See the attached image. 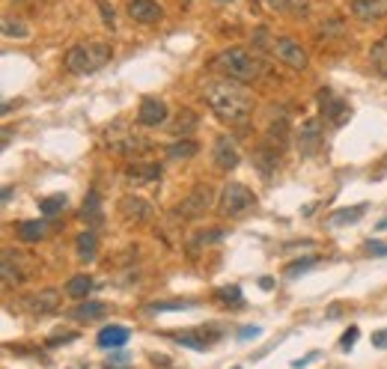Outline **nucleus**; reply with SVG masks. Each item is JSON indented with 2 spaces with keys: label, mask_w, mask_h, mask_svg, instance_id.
<instances>
[{
  "label": "nucleus",
  "mask_w": 387,
  "mask_h": 369,
  "mask_svg": "<svg viewBox=\"0 0 387 369\" xmlns=\"http://www.w3.org/2000/svg\"><path fill=\"white\" fill-rule=\"evenodd\" d=\"M108 149H110V152H116V155H125V158H140V155H146L149 149H153V143L138 137V134H128L120 125V128H113L108 134Z\"/></svg>",
  "instance_id": "obj_6"
},
{
  "label": "nucleus",
  "mask_w": 387,
  "mask_h": 369,
  "mask_svg": "<svg viewBox=\"0 0 387 369\" xmlns=\"http://www.w3.org/2000/svg\"><path fill=\"white\" fill-rule=\"evenodd\" d=\"M120 212L125 214V221H138V224H143V221H149V217L155 214V209H153V203H146V199H140V197H123L120 199Z\"/></svg>",
  "instance_id": "obj_14"
},
{
  "label": "nucleus",
  "mask_w": 387,
  "mask_h": 369,
  "mask_svg": "<svg viewBox=\"0 0 387 369\" xmlns=\"http://www.w3.org/2000/svg\"><path fill=\"white\" fill-rule=\"evenodd\" d=\"M63 209H66V197H63V194H57V197H42V199H39V212L48 214V217H54V214L63 212Z\"/></svg>",
  "instance_id": "obj_32"
},
{
  "label": "nucleus",
  "mask_w": 387,
  "mask_h": 369,
  "mask_svg": "<svg viewBox=\"0 0 387 369\" xmlns=\"http://www.w3.org/2000/svg\"><path fill=\"white\" fill-rule=\"evenodd\" d=\"M203 98L215 110L217 120L227 125H235V128H244L250 120V110H254V98L244 90V83L232 80V78L209 80L203 87Z\"/></svg>",
  "instance_id": "obj_1"
},
{
  "label": "nucleus",
  "mask_w": 387,
  "mask_h": 369,
  "mask_svg": "<svg viewBox=\"0 0 387 369\" xmlns=\"http://www.w3.org/2000/svg\"><path fill=\"white\" fill-rule=\"evenodd\" d=\"M167 337H170L173 343H179V345L197 348V351H203V348H209V345H212V340H206L200 331H170Z\"/></svg>",
  "instance_id": "obj_22"
},
{
  "label": "nucleus",
  "mask_w": 387,
  "mask_h": 369,
  "mask_svg": "<svg viewBox=\"0 0 387 369\" xmlns=\"http://www.w3.org/2000/svg\"><path fill=\"white\" fill-rule=\"evenodd\" d=\"M185 307H194V301H155L149 304V313H173V310H185Z\"/></svg>",
  "instance_id": "obj_33"
},
{
  "label": "nucleus",
  "mask_w": 387,
  "mask_h": 369,
  "mask_svg": "<svg viewBox=\"0 0 387 369\" xmlns=\"http://www.w3.org/2000/svg\"><path fill=\"white\" fill-rule=\"evenodd\" d=\"M322 140H325V131H322V120H316V116H310V120H304L298 125L295 131V146H298V152L310 158L316 155L319 149H322Z\"/></svg>",
  "instance_id": "obj_8"
},
{
  "label": "nucleus",
  "mask_w": 387,
  "mask_h": 369,
  "mask_svg": "<svg viewBox=\"0 0 387 369\" xmlns=\"http://www.w3.org/2000/svg\"><path fill=\"white\" fill-rule=\"evenodd\" d=\"M366 212V203L361 206H351V209H340V212H334L331 214V227H346V224H358L361 217Z\"/></svg>",
  "instance_id": "obj_28"
},
{
  "label": "nucleus",
  "mask_w": 387,
  "mask_h": 369,
  "mask_svg": "<svg viewBox=\"0 0 387 369\" xmlns=\"http://www.w3.org/2000/svg\"><path fill=\"white\" fill-rule=\"evenodd\" d=\"M259 333H262V328H257V325H247V328H242L239 340H242V343H247V340H257Z\"/></svg>",
  "instance_id": "obj_40"
},
{
  "label": "nucleus",
  "mask_w": 387,
  "mask_h": 369,
  "mask_svg": "<svg viewBox=\"0 0 387 369\" xmlns=\"http://www.w3.org/2000/svg\"><path fill=\"white\" fill-rule=\"evenodd\" d=\"M358 333H361V331H358L355 325H351V328H349V331L343 333V340H340V348H343V351H351V348H355V343H358Z\"/></svg>",
  "instance_id": "obj_38"
},
{
  "label": "nucleus",
  "mask_w": 387,
  "mask_h": 369,
  "mask_svg": "<svg viewBox=\"0 0 387 369\" xmlns=\"http://www.w3.org/2000/svg\"><path fill=\"white\" fill-rule=\"evenodd\" d=\"M212 158H215V167H217V170H232V167H239V161H242L239 146H235V140L227 137V134L215 140V152H212Z\"/></svg>",
  "instance_id": "obj_12"
},
{
  "label": "nucleus",
  "mask_w": 387,
  "mask_h": 369,
  "mask_svg": "<svg viewBox=\"0 0 387 369\" xmlns=\"http://www.w3.org/2000/svg\"><path fill=\"white\" fill-rule=\"evenodd\" d=\"M24 262H30L24 254H19V250H4V262H0V268H4V283L6 286H15V283H24L27 280V268Z\"/></svg>",
  "instance_id": "obj_10"
},
{
  "label": "nucleus",
  "mask_w": 387,
  "mask_h": 369,
  "mask_svg": "<svg viewBox=\"0 0 387 369\" xmlns=\"http://www.w3.org/2000/svg\"><path fill=\"white\" fill-rule=\"evenodd\" d=\"M366 254H373V256H387V244H381V241H366Z\"/></svg>",
  "instance_id": "obj_41"
},
{
  "label": "nucleus",
  "mask_w": 387,
  "mask_h": 369,
  "mask_svg": "<svg viewBox=\"0 0 387 369\" xmlns=\"http://www.w3.org/2000/svg\"><path fill=\"white\" fill-rule=\"evenodd\" d=\"M373 345L376 348H387V328H381V331L373 333Z\"/></svg>",
  "instance_id": "obj_43"
},
{
  "label": "nucleus",
  "mask_w": 387,
  "mask_h": 369,
  "mask_svg": "<svg viewBox=\"0 0 387 369\" xmlns=\"http://www.w3.org/2000/svg\"><path fill=\"white\" fill-rule=\"evenodd\" d=\"M215 4H232V0H215Z\"/></svg>",
  "instance_id": "obj_49"
},
{
  "label": "nucleus",
  "mask_w": 387,
  "mask_h": 369,
  "mask_svg": "<svg viewBox=\"0 0 387 369\" xmlns=\"http://www.w3.org/2000/svg\"><path fill=\"white\" fill-rule=\"evenodd\" d=\"M105 304L102 301H87V304H78L75 310H69V316L75 318V322H96V318L105 316Z\"/></svg>",
  "instance_id": "obj_24"
},
{
  "label": "nucleus",
  "mask_w": 387,
  "mask_h": 369,
  "mask_svg": "<svg viewBox=\"0 0 387 369\" xmlns=\"http://www.w3.org/2000/svg\"><path fill=\"white\" fill-rule=\"evenodd\" d=\"M212 66L224 78H232L239 83H257L268 75V63L257 51H247V48H227L212 60Z\"/></svg>",
  "instance_id": "obj_2"
},
{
  "label": "nucleus",
  "mask_w": 387,
  "mask_h": 369,
  "mask_svg": "<svg viewBox=\"0 0 387 369\" xmlns=\"http://www.w3.org/2000/svg\"><path fill=\"white\" fill-rule=\"evenodd\" d=\"M257 206V197L254 191L242 182H227L224 184V194H221V212L227 217H244L250 209Z\"/></svg>",
  "instance_id": "obj_5"
},
{
  "label": "nucleus",
  "mask_w": 387,
  "mask_h": 369,
  "mask_svg": "<svg viewBox=\"0 0 387 369\" xmlns=\"http://www.w3.org/2000/svg\"><path fill=\"white\" fill-rule=\"evenodd\" d=\"M351 15H355L358 21L387 19V0H351Z\"/></svg>",
  "instance_id": "obj_15"
},
{
  "label": "nucleus",
  "mask_w": 387,
  "mask_h": 369,
  "mask_svg": "<svg viewBox=\"0 0 387 369\" xmlns=\"http://www.w3.org/2000/svg\"><path fill=\"white\" fill-rule=\"evenodd\" d=\"M75 250H78V259L81 262H93L96 254H98V239H96V232H81L78 241H75Z\"/></svg>",
  "instance_id": "obj_25"
},
{
  "label": "nucleus",
  "mask_w": 387,
  "mask_h": 369,
  "mask_svg": "<svg viewBox=\"0 0 387 369\" xmlns=\"http://www.w3.org/2000/svg\"><path fill=\"white\" fill-rule=\"evenodd\" d=\"M81 221L90 224V227H98L105 221V212H102V197H98V191H90L87 199H83L81 206Z\"/></svg>",
  "instance_id": "obj_19"
},
{
  "label": "nucleus",
  "mask_w": 387,
  "mask_h": 369,
  "mask_svg": "<svg viewBox=\"0 0 387 369\" xmlns=\"http://www.w3.org/2000/svg\"><path fill=\"white\" fill-rule=\"evenodd\" d=\"M24 304L30 307V313H36V316H45V313H51L60 307V292L57 289H42L36 295H30Z\"/></svg>",
  "instance_id": "obj_16"
},
{
  "label": "nucleus",
  "mask_w": 387,
  "mask_h": 369,
  "mask_svg": "<svg viewBox=\"0 0 387 369\" xmlns=\"http://www.w3.org/2000/svg\"><path fill=\"white\" fill-rule=\"evenodd\" d=\"M257 45L268 48L280 63H286L289 69H307V51H304V45H301L298 39L292 36H272L268 30H259L257 33Z\"/></svg>",
  "instance_id": "obj_4"
},
{
  "label": "nucleus",
  "mask_w": 387,
  "mask_h": 369,
  "mask_svg": "<svg viewBox=\"0 0 387 369\" xmlns=\"http://www.w3.org/2000/svg\"><path fill=\"white\" fill-rule=\"evenodd\" d=\"M319 262V256H301V259H295L292 265H286V277H298V274H307L310 268Z\"/></svg>",
  "instance_id": "obj_34"
},
{
  "label": "nucleus",
  "mask_w": 387,
  "mask_h": 369,
  "mask_svg": "<svg viewBox=\"0 0 387 369\" xmlns=\"http://www.w3.org/2000/svg\"><path fill=\"white\" fill-rule=\"evenodd\" d=\"M286 140H289V120L277 116V120H272V125H268V143H286Z\"/></svg>",
  "instance_id": "obj_30"
},
{
  "label": "nucleus",
  "mask_w": 387,
  "mask_h": 369,
  "mask_svg": "<svg viewBox=\"0 0 387 369\" xmlns=\"http://www.w3.org/2000/svg\"><path fill=\"white\" fill-rule=\"evenodd\" d=\"M131 358L125 355V351H116V355H110V360H108V366H125Z\"/></svg>",
  "instance_id": "obj_44"
},
{
  "label": "nucleus",
  "mask_w": 387,
  "mask_h": 369,
  "mask_svg": "<svg viewBox=\"0 0 387 369\" xmlns=\"http://www.w3.org/2000/svg\"><path fill=\"white\" fill-rule=\"evenodd\" d=\"M313 358H319V355H316V351H313V355H307V358H298V360H295L292 366H295V369H301V366H307V363H310Z\"/></svg>",
  "instance_id": "obj_45"
},
{
  "label": "nucleus",
  "mask_w": 387,
  "mask_h": 369,
  "mask_svg": "<svg viewBox=\"0 0 387 369\" xmlns=\"http://www.w3.org/2000/svg\"><path fill=\"white\" fill-rule=\"evenodd\" d=\"M259 286L268 292V289H274V280H272V277H262V280H259Z\"/></svg>",
  "instance_id": "obj_46"
},
{
  "label": "nucleus",
  "mask_w": 387,
  "mask_h": 369,
  "mask_svg": "<svg viewBox=\"0 0 387 369\" xmlns=\"http://www.w3.org/2000/svg\"><path fill=\"white\" fill-rule=\"evenodd\" d=\"M4 36L24 39V36H27V27H24L19 19H4Z\"/></svg>",
  "instance_id": "obj_36"
},
{
  "label": "nucleus",
  "mask_w": 387,
  "mask_h": 369,
  "mask_svg": "<svg viewBox=\"0 0 387 369\" xmlns=\"http://www.w3.org/2000/svg\"><path fill=\"white\" fill-rule=\"evenodd\" d=\"M197 244H215V241H221L224 239V229H206V232H197Z\"/></svg>",
  "instance_id": "obj_37"
},
{
  "label": "nucleus",
  "mask_w": 387,
  "mask_h": 369,
  "mask_svg": "<svg viewBox=\"0 0 387 369\" xmlns=\"http://www.w3.org/2000/svg\"><path fill=\"white\" fill-rule=\"evenodd\" d=\"M254 164L259 167V173H262V176H272V173L277 170V164H280L277 149H272V146H259L257 152H254Z\"/></svg>",
  "instance_id": "obj_23"
},
{
  "label": "nucleus",
  "mask_w": 387,
  "mask_h": 369,
  "mask_svg": "<svg viewBox=\"0 0 387 369\" xmlns=\"http://www.w3.org/2000/svg\"><path fill=\"white\" fill-rule=\"evenodd\" d=\"M378 229H387V217H384V221H378Z\"/></svg>",
  "instance_id": "obj_48"
},
{
  "label": "nucleus",
  "mask_w": 387,
  "mask_h": 369,
  "mask_svg": "<svg viewBox=\"0 0 387 369\" xmlns=\"http://www.w3.org/2000/svg\"><path fill=\"white\" fill-rule=\"evenodd\" d=\"M93 292V277L90 274H75L69 283H66V295L81 301V298H87Z\"/></svg>",
  "instance_id": "obj_27"
},
{
  "label": "nucleus",
  "mask_w": 387,
  "mask_h": 369,
  "mask_svg": "<svg viewBox=\"0 0 387 369\" xmlns=\"http://www.w3.org/2000/svg\"><path fill=\"white\" fill-rule=\"evenodd\" d=\"M217 301H224V304H235V307H239L242 304V289L239 286H221V289H217Z\"/></svg>",
  "instance_id": "obj_35"
},
{
  "label": "nucleus",
  "mask_w": 387,
  "mask_h": 369,
  "mask_svg": "<svg viewBox=\"0 0 387 369\" xmlns=\"http://www.w3.org/2000/svg\"><path fill=\"white\" fill-rule=\"evenodd\" d=\"M373 66L378 69L381 78H387V36H381V39L373 45Z\"/></svg>",
  "instance_id": "obj_31"
},
{
  "label": "nucleus",
  "mask_w": 387,
  "mask_h": 369,
  "mask_svg": "<svg viewBox=\"0 0 387 369\" xmlns=\"http://www.w3.org/2000/svg\"><path fill=\"white\" fill-rule=\"evenodd\" d=\"M0 199H4V203H9V199H12V188H4V194H0Z\"/></svg>",
  "instance_id": "obj_47"
},
{
  "label": "nucleus",
  "mask_w": 387,
  "mask_h": 369,
  "mask_svg": "<svg viewBox=\"0 0 387 369\" xmlns=\"http://www.w3.org/2000/svg\"><path fill=\"white\" fill-rule=\"evenodd\" d=\"M200 120L197 113L188 110V108H179V113L173 116V123H167V128H170V134H176V137H191V134L197 131Z\"/></svg>",
  "instance_id": "obj_17"
},
{
  "label": "nucleus",
  "mask_w": 387,
  "mask_h": 369,
  "mask_svg": "<svg viewBox=\"0 0 387 369\" xmlns=\"http://www.w3.org/2000/svg\"><path fill=\"white\" fill-rule=\"evenodd\" d=\"M212 203H215L212 184H197V188L176 206V214L185 217V221H194V217H203L212 209Z\"/></svg>",
  "instance_id": "obj_7"
},
{
  "label": "nucleus",
  "mask_w": 387,
  "mask_h": 369,
  "mask_svg": "<svg viewBox=\"0 0 387 369\" xmlns=\"http://www.w3.org/2000/svg\"><path fill=\"white\" fill-rule=\"evenodd\" d=\"M110 60V45L108 42H78L66 54V69L75 75H96L105 69Z\"/></svg>",
  "instance_id": "obj_3"
},
{
  "label": "nucleus",
  "mask_w": 387,
  "mask_h": 369,
  "mask_svg": "<svg viewBox=\"0 0 387 369\" xmlns=\"http://www.w3.org/2000/svg\"><path fill=\"white\" fill-rule=\"evenodd\" d=\"M262 6L277 15H301L307 9V0H262Z\"/></svg>",
  "instance_id": "obj_26"
},
{
  "label": "nucleus",
  "mask_w": 387,
  "mask_h": 369,
  "mask_svg": "<svg viewBox=\"0 0 387 369\" xmlns=\"http://www.w3.org/2000/svg\"><path fill=\"white\" fill-rule=\"evenodd\" d=\"M316 102H319V108H322V116H325L328 123H334V125H346V123H349L351 110H349V105H346L336 93H331V90H319Z\"/></svg>",
  "instance_id": "obj_9"
},
{
  "label": "nucleus",
  "mask_w": 387,
  "mask_h": 369,
  "mask_svg": "<svg viewBox=\"0 0 387 369\" xmlns=\"http://www.w3.org/2000/svg\"><path fill=\"white\" fill-rule=\"evenodd\" d=\"M72 340H78V333H72V331H66L63 337H51L48 340V345H63V343H72Z\"/></svg>",
  "instance_id": "obj_42"
},
{
  "label": "nucleus",
  "mask_w": 387,
  "mask_h": 369,
  "mask_svg": "<svg viewBox=\"0 0 387 369\" xmlns=\"http://www.w3.org/2000/svg\"><path fill=\"white\" fill-rule=\"evenodd\" d=\"M128 337H131V331L125 325H108V328H102V333H98V345L102 348H120V345L128 343Z\"/></svg>",
  "instance_id": "obj_20"
},
{
  "label": "nucleus",
  "mask_w": 387,
  "mask_h": 369,
  "mask_svg": "<svg viewBox=\"0 0 387 369\" xmlns=\"http://www.w3.org/2000/svg\"><path fill=\"white\" fill-rule=\"evenodd\" d=\"M125 9L138 24H158L164 19V9L155 4V0H128Z\"/></svg>",
  "instance_id": "obj_13"
},
{
  "label": "nucleus",
  "mask_w": 387,
  "mask_h": 369,
  "mask_svg": "<svg viewBox=\"0 0 387 369\" xmlns=\"http://www.w3.org/2000/svg\"><path fill=\"white\" fill-rule=\"evenodd\" d=\"M15 229H19V239L27 241V244H39L48 236V224L45 221H21Z\"/></svg>",
  "instance_id": "obj_21"
},
{
  "label": "nucleus",
  "mask_w": 387,
  "mask_h": 369,
  "mask_svg": "<svg viewBox=\"0 0 387 369\" xmlns=\"http://www.w3.org/2000/svg\"><path fill=\"white\" fill-rule=\"evenodd\" d=\"M125 179L134 184V188H140V184H149V182L161 179V167L158 164H131L125 170Z\"/></svg>",
  "instance_id": "obj_18"
},
{
  "label": "nucleus",
  "mask_w": 387,
  "mask_h": 369,
  "mask_svg": "<svg viewBox=\"0 0 387 369\" xmlns=\"http://www.w3.org/2000/svg\"><path fill=\"white\" fill-rule=\"evenodd\" d=\"M200 152V146L191 140V137H182L179 143H170V149H167V155H170V158H194Z\"/></svg>",
  "instance_id": "obj_29"
},
{
  "label": "nucleus",
  "mask_w": 387,
  "mask_h": 369,
  "mask_svg": "<svg viewBox=\"0 0 387 369\" xmlns=\"http://www.w3.org/2000/svg\"><path fill=\"white\" fill-rule=\"evenodd\" d=\"M138 123L146 125V128H158L167 123V105L155 95H146L140 102V110H138Z\"/></svg>",
  "instance_id": "obj_11"
},
{
  "label": "nucleus",
  "mask_w": 387,
  "mask_h": 369,
  "mask_svg": "<svg viewBox=\"0 0 387 369\" xmlns=\"http://www.w3.org/2000/svg\"><path fill=\"white\" fill-rule=\"evenodd\" d=\"M98 9H102V15H105V24L113 30V27H116V15H113V9L108 6V0H98Z\"/></svg>",
  "instance_id": "obj_39"
},
{
  "label": "nucleus",
  "mask_w": 387,
  "mask_h": 369,
  "mask_svg": "<svg viewBox=\"0 0 387 369\" xmlns=\"http://www.w3.org/2000/svg\"><path fill=\"white\" fill-rule=\"evenodd\" d=\"M232 369H242V366H232Z\"/></svg>",
  "instance_id": "obj_50"
}]
</instances>
